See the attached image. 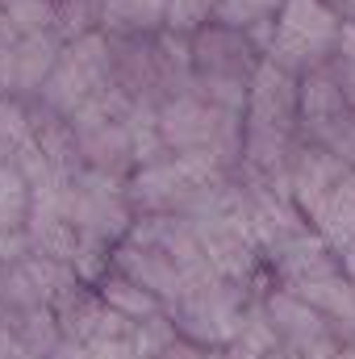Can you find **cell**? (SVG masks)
Wrapping results in <instances>:
<instances>
[{
	"instance_id": "6da1fadb",
	"label": "cell",
	"mask_w": 355,
	"mask_h": 359,
	"mask_svg": "<svg viewBox=\"0 0 355 359\" xmlns=\"http://www.w3.org/2000/svg\"><path fill=\"white\" fill-rule=\"evenodd\" d=\"M260 292L247 288V284H234V280H201V284H188L172 301V322L180 326V339L213 351V347H230L239 343L251 309H255Z\"/></svg>"
},
{
	"instance_id": "7a4b0ae2",
	"label": "cell",
	"mask_w": 355,
	"mask_h": 359,
	"mask_svg": "<svg viewBox=\"0 0 355 359\" xmlns=\"http://www.w3.org/2000/svg\"><path fill=\"white\" fill-rule=\"evenodd\" d=\"M343 13L330 0H284L276 13V38L267 59L301 76L318 63H330L343 46Z\"/></svg>"
},
{
	"instance_id": "3957f363",
	"label": "cell",
	"mask_w": 355,
	"mask_h": 359,
	"mask_svg": "<svg viewBox=\"0 0 355 359\" xmlns=\"http://www.w3.org/2000/svg\"><path fill=\"white\" fill-rule=\"evenodd\" d=\"M260 305H264L267 322L280 339V351H293V355H305V359H335L339 355V334L335 326L309 305L301 301L293 288L284 284H267L260 292Z\"/></svg>"
},
{
	"instance_id": "277c9868",
	"label": "cell",
	"mask_w": 355,
	"mask_h": 359,
	"mask_svg": "<svg viewBox=\"0 0 355 359\" xmlns=\"http://www.w3.org/2000/svg\"><path fill=\"white\" fill-rule=\"evenodd\" d=\"M355 168H347L339 155H330L326 147H314V142H301L297 151H293V159H288V168H284V176L272 180V188L276 192H284L301 213H305V222H314V213L322 209V201L343 184V180L351 176ZM267 184V180H264Z\"/></svg>"
},
{
	"instance_id": "5b68a950",
	"label": "cell",
	"mask_w": 355,
	"mask_h": 359,
	"mask_svg": "<svg viewBox=\"0 0 355 359\" xmlns=\"http://www.w3.org/2000/svg\"><path fill=\"white\" fill-rule=\"evenodd\" d=\"M109 264H113V271H121L126 280H134L138 288H147L151 297H159L163 309H172V301L184 292V271L159 247H142V243L126 238V243H117L109 251Z\"/></svg>"
},
{
	"instance_id": "8992f818",
	"label": "cell",
	"mask_w": 355,
	"mask_h": 359,
	"mask_svg": "<svg viewBox=\"0 0 355 359\" xmlns=\"http://www.w3.org/2000/svg\"><path fill=\"white\" fill-rule=\"evenodd\" d=\"M76 142H80V163H84V172H100V176L126 184V180L134 176V168H138L130 121L100 126V130H92V134H80Z\"/></svg>"
},
{
	"instance_id": "52a82bcc",
	"label": "cell",
	"mask_w": 355,
	"mask_h": 359,
	"mask_svg": "<svg viewBox=\"0 0 355 359\" xmlns=\"http://www.w3.org/2000/svg\"><path fill=\"white\" fill-rule=\"evenodd\" d=\"M63 46L67 42L55 29H46V34H21L17 38V88H13V96L34 100L42 92V84L55 76V67L63 59Z\"/></svg>"
},
{
	"instance_id": "ba28073f",
	"label": "cell",
	"mask_w": 355,
	"mask_h": 359,
	"mask_svg": "<svg viewBox=\"0 0 355 359\" xmlns=\"http://www.w3.org/2000/svg\"><path fill=\"white\" fill-rule=\"evenodd\" d=\"M351 113V100L343 92V80H339V67L335 59L330 63H318L309 72H301V130L305 126H322V121H335Z\"/></svg>"
},
{
	"instance_id": "9c48e42d",
	"label": "cell",
	"mask_w": 355,
	"mask_h": 359,
	"mask_svg": "<svg viewBox=\"0 0 355 359\" xmlns=\"http://www.w3.org/2000/svg\"><path fill=\"white\" fill-rule=\"evenodd\" d=\"M172 0H100V29L109 38H159Z\"/></svg>"
},
{
	"instance_id": "30bf717a",
	"label": "cell",
	"mask_w": 355,
	"mask_h": 359,
	"mask_svg": "<svg viewBox=\"0 0 355 359\" xmlns=\"http://www.w3.org/2000/svg\"><path fill=\"white\" fill-rule=\"evenodd\" d=\"M322 238H326V247L339 255V251H347L355 243V172L326 201H322V209L314 213V222H309Z\"/></svg>"
},
{
	"instance_id": "8fae6325",
	"label": "cell",
	"mask_w": 355,
	"mask_h": 359,
	"mask_svg": "<svg viewBox=\"0 0 355 359\" xmlns=\"http://www.w3.org/2000/svg\"><path fill=\"white\" fill-rule=\"evenodd\" d=\"M96 297H100L109 309H117L121 318H130L134 326L147 322V318H155V313H163V301H159V297H151L147 288H138L134 280H126L121 271H113V268H109V276L96 284Z\"/></svg>"
},
{
	"instance_id": "7c38bea8",
	"label": "cell",
	"mask_w": 355,
	"mask_h": 359,
	"mask_svg": "<svg viewBox=\"0 0 355 359\" xmlns=\"http://www.w3.org/2000/svg\"><path fill=\"white\" fill-rule=\"evenodd\" d=\"M29 209H34V188H29L25 176L4 159V163H0V226H4L8 234H25Z\"/></svg>"
},
{
	"instance_id": "4fadbf2b",
	"label": "cell",
	"mask_w": 355,
	"mask_h": 359,
	"mask_svg": "<svg viewBox=\"0 0 355 359\" xmlns=\"http://www.w3.org/2000/svg\"><path fill=\"white\" fill-rule=\"evenodd\" d=\"M0 13L17 34H46V29L59 34V0H13Z\"/></svg>"
},
{
	"instance_id": "5bb4252c",
	"label": "cell",
	"mask_w": 355,
	"mask_h": 359,
	"mask_svg": "<svg viewBox=\"0 0 355 359\" xmlns=\"http://www.w3.org/2000/svg\"><path fill=\"white\" fill-rule=\"evenodd\" d=\"M172 343H180V326L172 322L168 309L134 326V351H138V359H159Z\"/></svg>"
},
{
	"instance_id": "9a60e30c",
	"label": "cell",
	"mask_w": 355,
	"mask_h": 359,
	"mask_svg": "<svg viewBox=\"0 0 355 359\" xmlns=\"http://www.w3.org/2000/svg\"><path fill=\"white\" fill-rule=\"evenodd\" d=\"M217 21V0H172L168 8V29L163 34H176V38H192L201 34L205 25Z\"/></svg>"
},
{
	"instance_id": "2e32d148",
	"label": "cell",
	"mask_w": 355,
	"mask_h": 359,
	"mask_svg": "<svg viewBox=\"0 0 355 359\" xmlns=\"http://www.w3.org/2000/svg\"><path fill=\"white\" fill-rule=\"evenodd\" d=\"M284 0H217V25H234V29H251L260 21H272L280 13Z\"/></svg>"
},
{
	"instance_id": "e0dca14e",
	"label": "cell",
	"mask_w": 355,
	"mask_h": 359,
	"mask_svg": "<svg viewBox=\"0 0 355 359\" xmlns=\"http://www.w3.org/2000/svg\"><path fill=\"white\" fill-rule=\"evenodd\" d=\"M21 255H29V247H25V234H8V230L0 226V264H8V259H21Z\"/></svg>"
},
{
	"instance_id": "ac0fdd59",
	"label": "cell",
	"mask_w": 355,
	"mask_h": 359,
	"mask_svg": "<svg viewBox=\"0 0 355 359\" xmlns=\"http://www.w3.org/2000/svg\"><path fill=\"white\" fill-rule=\"evenodd\" d=\"M159 359H205V347H196V343L180 339V343H172V347H168Z\"/></svg>"
},
{
	"instance_id": "d6986e66",
	"label": "cell",
	"mask_w": 355,
	"mask_h": 359,
	"mask_svg": "<svg viewBox=\"0 0 355 359\" xmlns=\"http://www.w3.org/2000/svg\"><path fill=\"white\" fill-rule=\"evenodd\" d=\"M335 8L343 13V21H351L355 25V0H335Z\"/></svg>"
},
{
	"instance_id": "ffe728a7",
	"label": "cell",
	"mask_w": 355,
	"mask_h": 359,
	"mask_svg": "<svg viewBox=\"0 0 355 359\" xmlns=\"http://www.w3.org/2000/svg\"><path fill=\"white\" fill-rule=\"evenodd\" d=\"M335 359H355V343H343V347H339V355Z\"/></svg>"
},
{
	"instance_id": "44dd1931",
	"label": "cell",
	"mask_w": 355,
	"mask_h": 359,
	"mask_svg": "<svg viewBox=\"0 0 355 359\" xmlns=\"http://www.w3.org/2000/svg\"><path fill=\"white\" fill-rule=\"evenodd\" d=\"M267 359H305V355H293V351H272Z\"/></svg>"
}]
</instances>
